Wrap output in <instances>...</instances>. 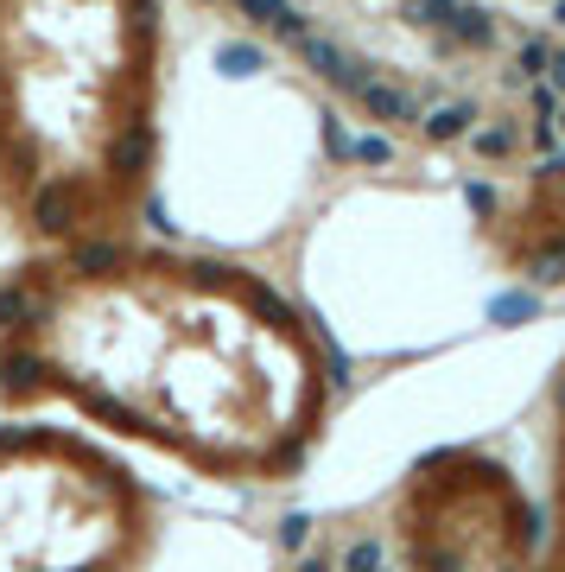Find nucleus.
<instances>
[{"instance_id": "f03ea898", "label": "nucleus", "mask_w": 565, "mask_h": 572, "mask_svg": "<svg viewBox=\"0 0 565 572\" xmlns=\"http://www.w3.org/2000/svg\"><path fill=\"white\" fill-rule=\"evenodd\" d=\"M159 102V0H0V217L32 249L134 236Z\"/></svg>"}, {"instance_id": "7ed1b4c3", "label": "nucleus", "mask_w": 565, "mask_h": 572, "mask_svg": "<svg viewBox=\"0 0 565 572\" xmlns=\"http://www.w3.org/2000/svg\"><path fill=\"white\" fill-rule=\"evenodd\" d=\"M159 496L83 427L0 420V572H146Z\"/></svg>"}, {"instance_id": "f257e3e1", "label": "nucleus", "mask_w": 565, "mask_h": 572, "mask_svg": "<svg viewBox=\"0 0 565 572\" xmlns=\"http://www.w3.org/2000/svg\"><path fill=\"white\" fill-rule=\"evenodd\" d=\"M324 337L235 261L134 236L0 286V414H64L210 483H286L330 420Z\"/></svg>"}, {"instance_id": "20e7f679", "label": "nucleus", "mask_w": 565, "mask_h": 572, "mask_svg": "<svg viewBox=\"0 0 565 572\" xmlns=\"http://www.w3.org/2000/svg\"><path fill=\"white\" fill-rule=\"evenodd\" d=\"M515 236L528 242V255L565 268V165L528 191V204H521V217H515Z\"/></svg>"}]
</instances>
